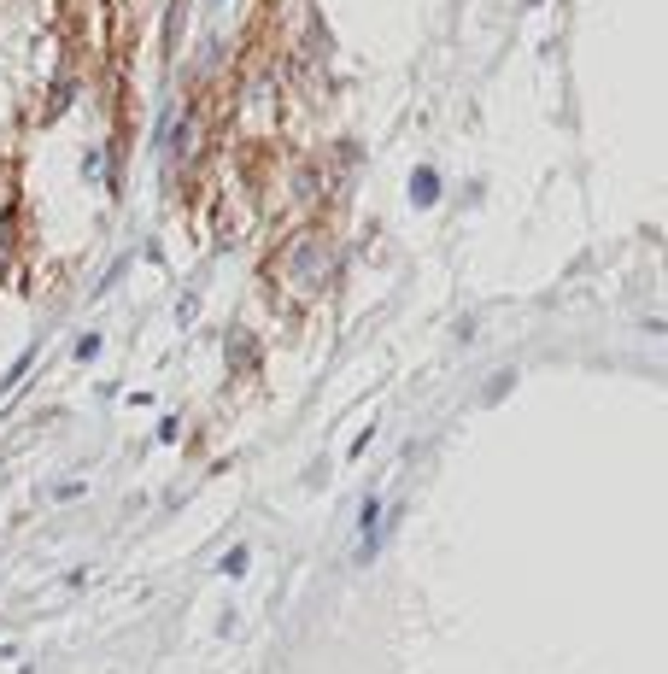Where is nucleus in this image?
I'll return each instance as SVG.
<instances>
[{
  "instance_id": "1",
  "label": "nucleus",
  "mask_w": 668,
  "mask_h": 674,
  "mask_svg": "<svg viewBox=\"0 0 668 674\" xmlns=\"http://www.w3.org/2000/svg\"><path fill=\"white\" fill-rule=\"evenodd\" d=\"M434 188H440V182H434V176H428V171H422V176H416V182H411V200H416V205H422V200H428V194H434Z\"/></svg>"
}]
</instances>
